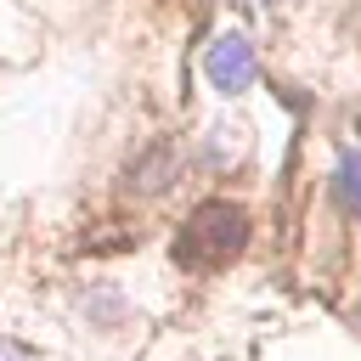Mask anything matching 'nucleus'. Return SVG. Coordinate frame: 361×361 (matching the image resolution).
<instances>
[{
    "instance_id": "f257e3e1",
    "label": "nucleus",
    "mask_w": 361,
    "mask_h": 361,
    "mask_svg": "<svg viewBox=\"0 0 361 361\" xmlns=\"http://www.w3.org/2000/svg\"><path fill=\"white\" fill-rule=\"evenodd\" d=\"M243 243H248V214L237 209V203H226V197H209V203H197L192 214H186V226L175 231V265L180 271H220L226 259H237L243 254Z\"/></svg>"
},
{
    "instance_id": "f03ea898",
    "label": "nucleus",
    "mask_w": 361,
    "mask_h": 361,
    "mask_svg": "<svg viewBox=\"0 0 361 361\" xmlns=\"http://www.w3.org/2000/svg\"><path fill=\"white\" fill-rule=\"evenodd\" d=\"M203 73H209V85H214L220 96H243V90L259 79V56H254V45H248L243 34H220V39L209 45V56H203Z\"/></svg>"
},
{
    "instance_id": "7ed1b4c3",
    "label": "nucleus",
    "mask_w": 361,
    "mask_h": 361,
    "mask_svg": "<svg viewBox=\"0 0 361 361\" xmlns=\"http://www.w3.org/2000/svg\"><path fill=\"white\" fill-rule=\"evenodd\" d=\"M333 192H338V203L361 220V141L344 147V158H338V169H333Z\"/></svg>"
},
{
    "instance_id": "20e7f679",
    "label": "nucleus",
    "mask_w": 361,
    "mask_h": 361,
    "mask_svg": "<svg viewBox=\"0 0 361 361\" xmlns=\"http://www.w3.org/2000/svg\"><path fill=\"white\" fill-rule=\"evenodd\" d=\"M0 361H28V355H23L17 344H0Z\"/></svg>"
}]
</instances>
